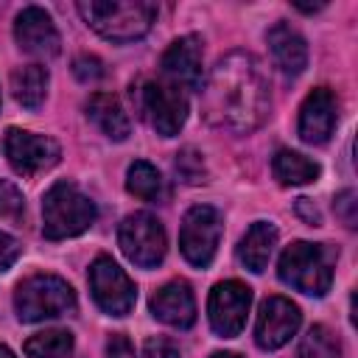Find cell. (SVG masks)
<instances>
[{"mask_svg": "<svg viewBox=\"0 0 358 358\" xmlns=\"http://www.w3.org/2000/svg\"><path fill=\"white\" fill-rule=\"evenodd\" d=\"M271 112V87L260 62L246 50H232L215 62L201 87V115L210 126L249 134Z\"/></svg>", "mask_w": 358, "mask_h": 358, "instance_id": "obj_1", "label": "cell"}, {"mask_svg": "<svg viewBox=\"0 0 358 358\" xmlns=\"http://www.w3.org/2000/svg\"><path fill=\"white\" fill-rule=\"evenodd\" d=\"M76 8L95 34L112 42H134L157 20V6L148 0H81Z\"/></svg>", "mask_w": 358, "mask_h": 358, "instance_id": "obj_2", "label": "cell"}, {"mask_svg": "<svg viewBox=\"0 0 358 358\" xmlns=\"http://www.w3.org/2000/svg\"><path fill=\"white\" fill-rule=\"evenodd\" d=\"M333 263L336 252L327 243L294 241L280 255L277 274L294 291H302L308 296H324L333 282Z\"/></svg>", "mask_w": 358, "mask_h": 358, "instance_id": "obj_3", "label": "cell"}, {"mask_svg": "<svg viewBox=\"0 0 358 358\" xmlns=\"http://www.w3.org/2000/svg\"><path fill=\"white\" fill-rule=\"evenodd\" d=\"M98 218V207L73 182H56L42 199V235L64 241L87 232Z\"/></svg>", "mask_w": 358, "mask_h": 358, "instance_id": "obj_4", "label": "cell"}, {"mask_svg": "<svg viewBox=\"0 0 358 358\" xmlns=\"http://www.w3.org/2000/svg\"><path fill=\"white\" fill-rule=\"evenodd\" d=\"M14 310L20 322H42L76 310V294L67 280L56 274H34L14 291Z\"/></svg>", "mask_w": 358, "mask_h": 358, "instance_id": "obj_5", "label": "cell"}, {"mask_svg": "<svg viewBox=\"0 0 358 358\" xmlns=\"http://www.w3.org/2000/svg\"><path fill=\"white\" fill-rule=\"evenodd\" d=\"M120 252L140 268H157L165 257L168 238L157 215L151 213H131L117 227Z\"/></svg>", "mask_w": 358, "mask_h": 358, "instance_id": "obj_6", "label": "cell"}, {"mask_svg": "<svg viewBox=\"0 0 358 358\" xmlns=\"http://www.w3.org/2000/svg\"><path fill=\"white\" fill-rule=\"evenodd\" d=\"M140 106H143V115L151 123V129L162 137L179 134L185 120H187V95H185V90L165 81V78L143 84Z\"/></svg>", "mask_w": 358, "mask_h": 358, "instance_id": "obj_7", "label": "cell"}, {"mask_svg": "<svg viewBox=\"0 0 358 358\" xmlns=\"http://www.w3.org/2000/svg\"><path fill=\"white\" fill-rule=\"evenodd\" d=\"M221 241V213L210 204H196L185 213L179 229V249L190 266L207 268Z\"/></svg>", "mask_w": 358, "mask_h": 358, "instance_id": "obj_8", "label": "cell"}, {"mask_svg": "<svg viewBox=\"0 0 358 358\" xmlns=\"http://www.w3.org/2000/svg\"><path fill=\"white\" fill-rule=\"evenodd\" d=\"M90 291L95 305L109 316H126L137 302V288L129 274L106 255L95 257L90 266Z\"/></svg>", "mask_w": 358, "mask_h": 358, "instance_id": "obj_9", "label": "cell"}, {"mask_svg": "<svg viewBox=\"0 0 358 358\" xmlns=\"http://www.w3.org/2000/svg\"><path fill=\"white\" fill-rule=\"evenodd\" d=\"M252 305V288L241 280H224L210 291L207 299V316H210V327L224 336L232 338L243 330L246 324V313Z\"/></svg>", "mask_w": 358, "mask_h": 358, "instance_id": "obj_10", "label": "cell"}, {"mask_svg": "<svg viewBox=\"0 0 358 358\" xmlns=\"http://www.w3.org/2000/svg\"><path fill=\"white\" fill-rule=\"evenodd\" d=\"M6 157L20 176H34V173L53 168L62 157V148L53 137L34 134L25 129H8L6 131Z\"/></svg>", "mask_w": 358, "mask_h": 358, "instance_id": "obj_11", "label": "cell"}, {"mask_svg": "<svg viewBox=\"0 0 358 358\" xmlns=\"http://www.w3.org/2000/svg\"><path fill=\"white\" fill-rule=\"evenodd\" d=\"M299 324H302V313L291 299L268 296L257 310L255 341L260 350H280L296 336Z\"/></svg>", "mask_w": 358, "mask_h": 358, "instance_id": "obj_12", "label": "cell"}, {"mask_svg": "<svg viewBox=\"0 0 358 358\" xmlns=\"http://www.w3.org/2000/svg\"><path fill=\"white\" fill-rule=\"evenodd\" d=\"M14 39L22 53L36 56V59H53L62 50L59 31L50 20V14L39 6H28L17 14L14 20Z\"/></svg>", "mask_w": 358, "mask_h": 358, "instance_id": "obj_13", "label": "cell"}, {"mask_svg": "<svg viewBox=\"0 0 358 358\" xmlns=\"http://www.w3.org/2000/svg\"><path fill=\"white\" fill-rule=\"evenodd\" d=\"M159 70L165 81L182 90H196L201 84V39L196 34L173 39L162 53Z\"/></svg>", "mask_w": 358, "mask_h": 358, "instance_id": "obj_14", "label": "cell"}, {"mask_svg": "<svg viewBox=\"0 0 358 358\" xmlns=\"http://www.w3.org/2000/svg\"><path fill=\"white\" fill-rule=\"evenodd\" d=\"M338 120V101L327 87H316L299 109V137L308 145H322L330 140Z\"/></svg>", "mask_w": 358, "mask_h": 358, "instance_id": "obj_15", "label": "cell"}, {"mask_svg": "<svg viewBox=\"0 0 358 358\" xmlns=\"http://www.w3.org/2000/svg\"><path fill=\"white\" fill-rule=\"evenodd\" d=\"M148 308H151L154 319H159L162 324L176 327V330H185L196 322V299L185 280H171L162 288H157Z\"/></svg>", "mask_w": 358, "mask_h": 358, "instance_id": "obj_16", "label": "cell"}, {"mask_svg": "<svg viewBox=\"0 0 358 358\" xmlns=\"http://www.w3.org/2000/svg\"><path fill=\"white\" fill-rule=\"evenodd\" d=\"M266 42H268L274 64L285 76H299L308 67V45H305L302 34L296 28H291L288 22H277L274 28H268Z\"/></svg>", "mask_w": 358, "mask_h": 358, "instance_id": "obj_17", "label": "cell"}, {"mask_svg": "<svg viewBox=\"0 0 358 358\" xmlns=\"http://www.w3.org/2000/svg\"><path fill=\"white\" fill-rule=\"evenodd\" d=\"M277 227L274 224H268V221H255L249 229H246V235L241 238V243H238V260L249 268V271H255V274H260V271H266V266H268V260H271V252H274V246H277Z\"/></svg>", "mask_w": 358, "mask_h": 358, "instance_id": "obj_18", "label": "cell"}, {"mask_svg": "<svg viewBox=\"0 0 358 358\" xmlns=\"http://www.w3.org/2000/svg\"><path fill=\"white\" fill-rule=\"evenodd\" d=\"M87 117L109 137V140H126L131 131L129 115L123 112L120 101L109 92H95L87 101Z\"/></svg>", "mask_w": 358, "mask_h": 358, "instance_id": "obj_19", "label": "cell"}, {"mask_svg": "<svg viewBox=\"0 0 358 358\" xmlns=\"http://www.w3.org/2000/svg\"><path fill=\"white\" fill-rule=\"evenodd\" d=\"M271 171H274V179L280 185H308V182H316L322 173L319 162H313L310 157L291 151V148H280L274 154Z\"/></svg>", "mask_w": 358, "mask_h": 358, "instance_id": "obj_20", "label": "cell"}, {"mask_svg": "<svg viewBox=\"0 0 358 358\" xmlns=\"http://www.w3.org/2000/svg\"><path fill=\"white\" fill-rule=\"evenodd\" d=\"M11 92L14 101L25 109H39L48 92V70L42 64H25L11 73Z\"/></svg>", "mask_w": 358, "mask_h": 358, "instance_id": "obj_21", "label": "cell"}, {"mask_svg": "<svg viewBox=\"0 0 358 358\" xmlns=\"http://www.w3.org/2000/svg\"><path fill=\"white\" fill-rule=\"evenodd\" d=\"M126 190L143 201H159L162 193H165V185H162V176L159 171L145 162V159H137L129 165L126 171Z\"/></svg>", "mask_w": 358, "mask_h": 358, "instance_id": "obj_22", "label": "cell"}, {"mask_svg": "<svg viewBox=\"0 0 358 358\" xmlns=\"http://www.w3.org/2000/svg\"><path fill=\"white\" fill-rule=\"evenodd\" d=\"M70 352H73L70 330H45L25 341L28 358H70Z\"/></svg>", "mask_w": 358, "mask_h": 358, "instance_id": "obj_23", "label": "cell"}, {"mask_svg": "<svg viewBox=\"0 0 358 358\" xmlns=\"http://www.w3.org/2000/svg\"><path fill=\"white\" fill-rule=\"evenodd\" d=\"M296 358H341V344H338V338L333 336L330 327L313 324L302 336Z\"/></svg>", "mask_w": 358, "mask_h": 358, "instance_id": "obj_24", "label": "cell"}, {"mask_svg": "<svg viewBox=\"0 0 358 358\" xmlns=\"http://www.w3.org/2000/svg\"><path fill=\"white\" fill-rule=\"evenodd\" d=\"M173 173L185 185H204L207 182V165L196 148H182L173 159Z\"/></svg>", "mask_w": 358, "mask_h": 358, "instance_id": "obj_25", "label": "cell"}, {"mask_svg": "<svg viewBox=\"0 0 358 358\" xmlns=\"http://www.w3.org/2000/svg\"><path fill=\"white\" fill-rule=\"evenodd\" d=\"M22 210H25V201H22L20 187L8 179H0V215L3 218H20Z\"/></svg>", "mask_w": 358, "mask_h": 358, "instance_id": "obj_26", "label": "cell"}, {"mask_svg": "<svg viewBox=\"0 0 358 358\" xmlns=\"http://www.w3.org/2000/svg\"><path fill=\"white\" fill-rule=\"evenodd\" d=\"M73 73H76V78H78V81L92 84V81L103 78V62H101L98 56L84 53V56H78V59L73 62Z\"/></svg>", "mask_w": 358, "mask_h": 358, "instance_id": "obj_27", "label": "cell"}, {"mask_svg": "<svg viewBox=\"0 0 358 358\" xmlns=\"http://www.w3.org/2000/svg\"><path fill=\"white\" fill-rule=\"evenodd\" d=\"M355 207H358V201H355V193L352 190H341L336 196V201H333V210H336V215L341 218V224L347 229L355 227Z\"/></svg>", "mask_w": 358, "mask_h": 358, "instance_id": "obj_28", "label": "cell"}, {"mask_svg": "<svg viewBox=\"0 0 358 358\" xmlns=\"http://www.w3.org/2000/svg\"><path fill=\"white\" fill-rule=\"evenodd\" d=\"M143 358H182V355H179V347L173 341L157 336V338H148L143 344Z\"/></svg>", "mask_w": 358, "mask_h": 358, "instance_id": "obj_29", "label": "cell"}, {"mask_svg": "<svg viewBox=\"0 0 358 358\" xmlns=\"http://www.w3.org/2000/svg\"><path fill=\"white\" fill-rule=\"evenodd\" d=\"M20 252H22L20 241L11 238L8 232H0V271H8V268L17 263Z\"/></svg>", "mask_w": 358, "mask_h": 358, "instance_id": "obj_30", "label": "cell"}, {"mask_svg": "<svg viewBox=\"0 0 358 358\" xmlns=\"http://www.w3.org/2000/svg\"><path fill=\"white\" fill-rule=\"evenodd\" d=\"M106 358H137V352L123 333H115L106 341Z\"/></svg>", "mask_w": 358, "mask_h": 358, "instance_id": "obj_31", "label": "cell"}, {"mask_svg": "<svg viewBox=\"0 0 358 358\" xmlns=\"http://www.w3.org/2000/svg\"><path fill=\"white\" fill-rule=\"evenodd\" d=\"M294 210H296V215L308 224V227H322V213H319V207L310 201V199H296L294 201Z\"/></svg>", "mask_w": 358, "mask_h": 358, "instance_id": "obj_32", "label": "cell"}, {"mask_svg": "<svg viewBox=\"0 0 358 358\" xmlns=\"http://www.w3.org/2000/svg\"><path fill=\"white\" fill-rule=\"evenodd\" d=\"M0 358H17V355H14V352H11L6 344H0Z\"/></svg>", "mask_w": 358, "mask_h": 358, "instance_id": "obj_33", "label": "cell"}, {"mask_svg": "<svg viewBox=\"0 0 358 358\" xmlns=\"http://www.w3.org/2000/svg\"><path fill=\"white\" fill-rule=\"evenodd\" d=\"M210 358H241V355H235V352H215V355H210Z\"/></svg>", "mask_w": 358, "mask_h": 358, "instance_id": "obj_34", "label": "cell"}]
</instances>
